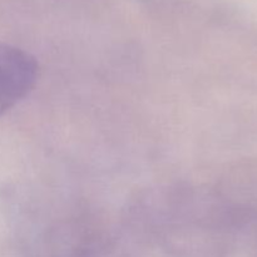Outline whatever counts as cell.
Wrapping results in <instances>:
<instances>
[{"label":"cell","mask_w":257,"mask_h":257,"mask_svg":"<svg viewBox=\"0 0 257 257\" xmlns=\"http://www.w3.org/2000/svg\"><path fill=\"white\" fill-rule=\"evenodd\" d=\"M38 70V63L32 54L0 43V117L32 92Z\"/></svg>","instance_id":"obj_1"}]
</instances>
